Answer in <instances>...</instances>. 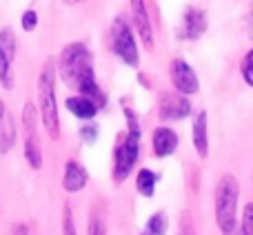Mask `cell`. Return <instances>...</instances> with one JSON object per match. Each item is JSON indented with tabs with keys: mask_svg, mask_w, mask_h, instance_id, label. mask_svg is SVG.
<instances>
[{
	"mask_svg": "<svg viewBox=\"0 0 253 235\" xmlns=\"http://www.w3.org/2000/svg\"><path fill=\"white\" fill-rule=\"evenodd\" d=\"M191 114V102L184 93H162L160 96V118L162 120H182Z\"/></svg>",
	"mask_w": 253,
	"mask_h": 235,
	"instance_id": "52a82bcc",
	"label": "cell"
},
{
	"mask_svg": "<svg viewBox=\"0 0 253 235\" xmlns=\"http://www.w3.org/2000/svg\"><path fill=\"white\" fill-rule=\"evenodd\" d=\"M140 153V131H129L116 147V164H114V178L116 182L126 180V175L131 173L135 160Z\"/></svg>",
	"mask_w": 253,
	"mask_h": 235,
	"instance_id": "277c9868",
	"label": "cell"
},
{
	"mask_svg": "<svg viewBox=\"0 0 253 235\" xmlns=\"http://www.w3.org/2000/svg\"><path fill=\"white\" fill-rule=\"evenodd\" d=\"M2 116H4V102L0 100V118H2Z\"/></svg>",
	"mask_w": 253,
	"mask_h": 235,
	"instance_id": "4316f807",
	"label": "cell"
},
{
	"mask_svg": "<svg viewBox=\"0 0 253 235\" xmlns=\"http://www.w3.org/2000/svg\"><path fill=\"white\" fill-rule=\"evenodd\" d=\"M167 224H169L167 215L162 213V211H158V213H153L151 218H149L147 229L142 231V235H165L167 233Z\"/></svg>",
	"mask_w": 253,
	"mask_h": 235,
	"instance_id": "e0dca14e",
	"label": "cell"
},
{
	"mask_svg": "<svg viewBox=\"0 0 253 235\" xmlns=\"http://www.w3.org/2000/svg\"><path fill=\"white\" fill-rule=\"evenodd\" d=\"M16 142V129H13L11 118L4 114L0 118V153H7Z\"/></svg>",
	"mask_w": 253,
	"mask_h": 235,
	"instance_id": "9a60e30c",
	"label": "cell"
},
{
	"mask_svg": "<svg viewBox=\"0 0 253 235\" xmlns=\"http://www.w3.org/2000/svg\"><path fill=\"white\" fill-rule=\"evenodd\" d=\"M38 100H40V114L47 133L53 140L60 135V120H58V107H56V67L51 60L44 62L38 80Z\"/></svg>",
	"mask_w": 253,
	"mask_h": 235,
	"instance_id": "7a4b0ae2",
	"label": "cell"
},
{
	"mask_svg": "<svg viewBox=\"0 0 253 235\" xmlns=\"http://www.w3.org/2000/svg\"><path fill=\"white\" fill-rule=\"evenodd\" d=\"M36 25H38V16H36V11H34V9H29V11H25V16H22V29L31 31Z\"/></svg>",
	"mask_w": 253,
	"mask_h": 235,
	"instance_id": "603a6c76",
	"label": "cell"
},
{
	"mask_svg": "<svg viewBox=\"0 0 253 235\" xmlns=\"http://www.w3.org/2000/svg\"><path fill=\"white\" fill-rule=\"evenodd\" d=\"M178 235H196V229H193L191 215H189V213L180 215V233Z\"/></svg>",
	"mask_w": 253,
	"mask_h": 235,
	"instance_id": "7402d4cb",
	"label": "cell"
},
{
	"mask_svg": "<svg viewBox=\"0 0 253 235\" xmlns=\"http://www.w3.org/2000/svg\"><path fill=\"white\" fill-rule=\"evenodd\" d=\"M242 76H245V80L249 82V87H253V49L245 56V60H242Z\"/></svg>",
	"mask_w": 253,
	"mask_h": 235,
	"instance_id": "44dd1931",
	"label": "cell"
},
{
	"mask_svg": "<svg viewBox=\"0 0 253 235\" xmlns=\"http://www.w3.org/2000/svg\"><path fill=\"white\" fill-rule=\"evenodd\" d=\"M83 135H84V140L93 142V140H96V129H83Z\"/></svg>",
	"mask_w": 253,
	"mask_h": 235,
	"instance_id": "cb8c5ba5",
	"label": "cell"
},
{
	"mask_svg": "<svg viewBox=\"0 0 253 235\" xmlns=\"http://www.w3.org/2000/svg\"><path fill=\"white\" fill-rule=\"evenodd\" d=\"M65 2H69V4H74V2H78V0H65Z\"/></svg>",
	"mask_w": 253,
	"mask_h": 235,
	"instance_id": "83f0119b",
	"label": "cell"
},
{
	"mask_svg": "<svg viewBox=\"0 0 253 235\" xmlns=\"http://www.w3.org/2000/svg\"><path fill=\"white\" fill-rule=\"evenodd\" d=\"M131 18L133 25L138 29L140 38H142L144 47L151 49L153 47V31H151V22H149V11L144 7V0H131Z\"/></svg>",
	"mask_w": 253,
	"mask_h": 235,
	"instance_id": "ba28073f",
	"label": "cell"
},
{
	"mask_svg": "<svg viewBox=\"0 0 253 235\" xmlns=\"http://www.w3.org/2000/svg\"><path fill=\"white\" fill-rule=\"evenodd\" d=\"M67 109L76 118H80V120H91V118L98 114V105L93 100H89L87 96L67 98Z\"/></svg>",
	"mask_w": 253,
	"mask_h": 235,
	"instance_id": "7c38bea8",
	"label": "cell"
},
{
	"mask_svg": "<svg viewBox=\"0 0 253 235\" xmlns=\"http://www.w3.org/2000/svg\"><path fill=\"white\" fill-rule=\"evenodd\" d=\"M156 182H158V175L149 169H140L138 171V178H135V187H138L140 196L144 197H151L153 191H156Z\"/></svg>",
	"mask_w": 253,
	"mask_h": 235,
	"instance_id": "2e32d148",
	"label": "cell"
},
{
	"mask_svg": "<svg viewBox=\"0 0 253 235\" xmlns=\"http://www.w3.org/2000/svg\"><path fill=\"white\" fill-rule=\"evenodd\" d=\"M60 76L67 84L78 89L83 96L93 100L98 107L105 105V96H102L100 87L96 82V76H93L91 53L84 44L74 42L69 47H65V51L60 56Z\"/></svg>",
	"mask_w": 253,
	"mask_h": 235,
	"instance_id": "6da1fadb",
	"label": "cell"
},
{
	"mask_svg": "<svg viewBox=\"0 0 253 235\" xmlns=\"http://www.w3.org/2000/svg\"><path fill=\"white\" fill-rule=\"evenodd\" d=\"M242 235H253V202L245 206V213H242Z\"/></svg>",
	"mask_w": 253,
	"mask_h": 235,
	"instance_id": "ffe728a7",
	"label": "cell"
},
{
	"mask_svg": "<svg viewBox=\"0 0 253 235\" xmlns=\"http://www.w3.org/2000/svg\"><path fill=\"white\" fill-rule=\"evenodd\" d=\"M111 44H114V51L131 67H138V47H135L133 34H131L129 25L118 18L111 27Z\"/></svg>",
	"mask_w": 253,
	"mask_h": 235,
	"instance_id": "5b68a950",
	"label": "cell"
},
{
	"mask_svg": "<svg viewBox=\"0 0 253 235\" xmlns=\"http://www.w3.org/2000/svg\"><path fill=\"white\" fill-rule=\"evenodd\" d=\"M25 156H27V162H29L34 169H40V166H42V153H40V142H38V135H36V129L27 131Z\"/></svg>",
	"mask_w": 253,
	"mask_h": 235,
	"instance_id": "5bb4252c",
	"label": "cell"
},
{
	"mask_svg": "<svg viewBox=\"0 0 253 235\" xmlns=\"http://www.w3.org/2000/svg\"><path fill=\"white\" fill-rule=\"evenodd\" d=\"M193 144L200 157H207L209 153V138H207V114L200 111L193 120Z\"/></svg>",
	"mask_w": 253,
	"mask_h": 235,
	"instance_id": "4fadbf2b",
	"label": "cell"
},
{
	"mask_svg": "<svg viewBox=\"0 0 253 235\" xmlns=\"http://www.w3.org/2000/svg\"><path fill=\"white\" fill-rule=\"evenodd\" d=\"M238 200H240V184L233 175H222L215 187V222L222 233L236 229Z\"/></svg>",
	"mask_w": 253,
	"mask_h": 235,
	"instance_id": "3957f363",
	"label": "cell"
},
{
	"mask_svg": "<svg viewBox=\"0 0 253 235\" xmlns=\"http://www.w3.org/2000/svg\"><path fill=\"white\" fill-rule=\"evenodd\" d=\"M62 235H78L76 224H74V213H71L69 204H67L65 211H62Z\"/></svg>",
	"mask_w": 253,
	"mask_h": 235,
	"instance_id": "d6986e66",
	"label": "cell"
},
{
	"mask_svg": "<svg viewBox=\"0 0 253 235\" xmlns=\"http://www.w3.org/2000/svg\"><path fill=\"white\" fill-rule=\"evenodd\" d=\"M89 235H105V218H102L100 209H93L89 215Z\"/></svg>",
	"mask_w": 253,
	"mask_h": 235,
	"instance_id": "ac0fdd59",
	"label": "cell"
},
{
	"mask_svg": "<svg viewBox=\"0 0 253 235\" xmlns=\"http://www.w3.org/2000/svg\"><path fill=\"white\" fill-rule=\"evenodd\" d=\"M224 235H242V231H238V227H236L233 231H229V233H224Z\"/></svg>",
	"mask_w": 253,
	"mask_h": 235,
	"instance_id": "484cf974",
	"label": "cell"
},
{
	"mask_svg": "<svg viewBox=\"0 0 253 235\" xmlns=\"http://www.w3.org/2000/svg\"><path fill=\"white\" fill-rule=\"evenodd\" d=\"M207 29V18L205 11L200 9H189L184 13V22H182V31H184V38H200Z\"/></svg>",
	"mask_w": 253,
	"mask_h": 235,
	"instance_id": "8fae6325",
	"label": "cell"
},
{
	"mask_svg": "<svg viewBox=\"0 0 253 235\" xmlns=\"http://www.w3.org/2000/svg\"><path fill=\"white\" fill-rule=\"evenodd\" d=\"M249 34L253 38V4H251V16H249Z\"/></svg>",
	"mask_w": 253,
	"mask_h": 235,
	"instance_id": "d4e9b609",
	"label": "cell"
},
{
	"mask_svg": "<svg viewBox=\"0 0 253 235\" xmlns=\"http://www.w3.org/2000/svg\"><path fill=\"white\" fill-rule=\"evenodd\" d=\"M84 184H87V171H84L78 162H67L65 175H62V187H65V191H69V193L83 191Z\"/></svg>",
	"mask_w": 253,
	"mask_h": 235,
	"instance_id": "30bf717a",
	"label": "cell"
},
{
	"mask_svg": "<svg viewBox=\"0 0 253 235\" xmlns=\"http://www.w3.org/2000/svg\"><path fill=\"white\" fill-rule=\"evenodd\" d=\"M171 82H173V87L178 89L180 93H184V96L196 93L198 87H200V84H198L196 71H193L184 60H173L171 62Z\"/></svg>",
	"mask_w": 253,
	"mask_h": 235,
	"instance_id": "8992f818",
	"label": "cell"
},
{
	"mask_svg": "<svg viewBox=\"0 0 253 235\" xmlns=\"http://www.w3.org/2000/svg\"><path fill=\"white\" fill-rule=\"evenodd\" d=\"M175 147H178V135H175L173 129H169V126H158V129L153 131V153H156L158 157L171 156V153L175 151Z\"/></svg>",
	"mask_w": 253,
	"mask_h": 235,
	"instance_id": "9c48e42d",
	"label": "cell"
}]
</instances>
